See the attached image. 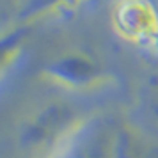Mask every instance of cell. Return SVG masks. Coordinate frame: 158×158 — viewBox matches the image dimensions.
I'll list each match as a JSON object with an SVG mask.
<instances>
[{
	"label": "cell",
	"mask_w": 158,
	"mask_h": 158,
	"mask_svg": "<svg viewBox=\"0 0 158 158\" xmlns=\"http://www.w3.org/2000/svg\"><path fill=\"white\" fill-rule=\"evenodd\" d=\"M117 128L105 115L82 117L41 158H115Z\"/></svg>",
	"instance_id": "6da1fadb"
},
{
	"label": "cell",
	"mask_w": 158,
	"mask_h": 158,
	"mask_svg": "<svg viewBox=\"0 0 158 158\" xmlns=\"http://www.w3.org/2000/svg\"><path fill=\"white\" fill-rule=\"evenodd\" d=\"M29 34V27L18 25L0 34V77L16 64Z\"/></svg>",
	"instance_id": "8992f818"
},
{
	"label": "cell",
	"mask_w": 158,
	"mask_h": 158,
	"mask_svg": "<svg viewBox=\"0 0 158 158\" xmlns=\"http://www.w3.org/2000/svg\"><path fill=\"white\" fill-rule=\"evenodd\" d=\"M84 0H27L20 13V25L29 27L30 23L37 22L41 18L71 11Z\"/></svg>",
	"instance_id": "5b68a950"
},
{
	"label": "cell",
	"mask_w": 158,
	"mask_h": 158,
	"mask_svg": "<svg viewBox=\"0 0 158 158\" xmlns=\"http://www.w3.org/2000/svg\"><path fill=\"white\" fill-rule=\"evenodd\" d=\"M41 77L59 87L69 91H94L107 85L110 75L103 66L85 52L71 50L60 53L43 68Z\"/></svg>",
	"instance_id": "3957f363"
},
{
	"label": "cell",
	"mask_w": 158,
	"mask_h": 158,
	"mask_svg": "<svg viewBox=\"0 0 158 158\" xmlns=\"http://www.w3.org/2000/svg\"><path fill=\"white\" fill-rule=\"evenodd\" d=\"M80 119L82 117L71 105L64 101H50L34 112L22 126V146L44 156Z\"/></svg>",
	"instance_id": "7a4b0ae2"
},
{
	"label": "cell",
	"mask_w": 158,
	"mask_h": 158,
	"mask_svg": "<svg viewBox=\"0 0 158 158\" xmlns=\"http://www.w3.org/2000/svg\"><path fill=\"white\" fill-rule=\"evenodd\" d=\"M153 101H155V108H156V112H158V84H156V91L153 94ZM156 112H155V114H156Z\"/></svg>",
	"instance_id": "52a82bcc"
},
{
	"label": "cell",
	"mask_w": 158,
	"mask_h": 158,
	"mask_svg": "<svg viewBox=\"0 0 158 158\" xmlns=\"http://www.w3.org/2000/svg\"><path fill=\"white\" fill-rule=\"evenodd\" d=\"M112 25L124 39L148 43L158 37V15L149 0H115Z\"/></svg>",
	"instance_id": "277c9868"
}]
</instances>
